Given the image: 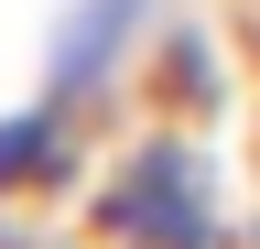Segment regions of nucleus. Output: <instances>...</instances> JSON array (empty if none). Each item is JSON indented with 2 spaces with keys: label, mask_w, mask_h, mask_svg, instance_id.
Returning <instances> with one entry per match:
<instances>
[{
  "label": "nucleus",
  "mask_w": 260,
  "mask_h": 249,
  "mask_svg": "<svg viewBox=\"0 0 260 249\" xmlns=\"http://www.w3.org/2000/svg\"><path fill=\"white\" fill-rule=\"evenodd\" d=\"M98 228L119 249H217V184H206V152L195 141H130L109 173H98Z\"/></svg>",
  "instance_id": "f257e3e1"
},
{
  "label": "nucleus",
  "mask_w": 260,
  "mask_h": 249,
  "mask_svg": "<svg viewBox=\"0 0 260 249\" xmlns=\"http://www.w3.org/2000/svg\"><path fill=\"white\" fill-rule=\"evenodd\" d=\"M141 22H152V0H76V11H65V33H54L44 87L87 109V87H109V76L130 65V33H141Z\"/></svg>",
  "instance_id": "f03ea898"
},
{
  "label": "nucleus",
  "mask_w": 260,
  "mask_h": 249,
  "mask_svg": "<svg viewBox=\"0 0 260 249\" xmlns=\"http://www.w3.org/2000/svg\"><path fill=\"white\" fill-rule=\"evenodd\" d=\"M65 163H76V98H32V109H11L0 119V184H54Z\"/></svg>",
  "instance_id": "7ed1b4c3"
}]
</instances>
